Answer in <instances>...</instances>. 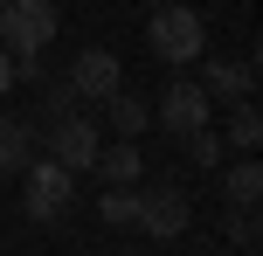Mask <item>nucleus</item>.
<instances>
[{
  "label": "nucleus",
  "instance_id": "obj_1",
  "mask_svg": "<svg viewBox=\"0 0 263 256\" xmlns=\"http://www.w3.org/2000/svg\"><path fill=\"white\" fill-rule=\"evenodd\" d=\"M55 28H63L55 0H7V7H0V42H7V55H42L55 42Z\"/></svg>",
  "mask_w": 263,
  "mask_h": 256
},
{
  "label": "nucleus",
  "instance_id": "obj_2",
  "mask_svg": "<svg viewBox=\"0 0 263 256\" xmlns=\"http://www.w3.org/2000/svg\"><path fill=\"white\" fill-rule=\"evenodd\" d=\"M28 173V187H21V208H28V222H63L69 208H77V173H63L55 160H28L21 166Z\"/></svg>",
  "mask_w": 263,
  "mask_h": 256
},
{
  "label": "nucleus",
  "instance_id": "obj_3",
  "mask_svg": "<svg viewBox=\"0 0 263 256\" xmlns=\"http://www.w3.org/2000/svg\"><path fill=\"white\" fill-rule=\"evenodd\" d=\"M145 42H153V55H159L166 69L194 63V55H201V14H194V7H173V0H159L153 21H145Z\"/></svg>",
  "mask_w": 263,
  "mask_h": 256
},
{
  "label": "nucleus",
  "instance_id": "obj_4",
  "mask_svg": "<svg viewBox=\"0 0 263 256\" xmlns=\"http://www.w3.org/2000/svg\"><path fill=\"white\" fill-rule=\"evenodd\" d=\"M97 146H104V139H97V125L83 118V111H77V118H55V125H49V160L63 166V173H83V166L97 160Z\"/></svg>",
  "mask_w": 263,
  "mask_h": 256
},
{
  "label": "nucleus",
  "instance_id": "obj_5",
  "mask_svg": "<svg viewBox=\"0 0 263 256\" xmlns=\"http://www.w3.org/2000/svg\"><path fill=\"white\" fill-rule=\"evenodd\" d=\"M153 125H166L173 139L201 132V125H208V90H201V83H166V97L153 104Z\"/></svg>",
  "mask_w": 263,
  "mask_h": 256
},
{
  "label": "nucleus",
  "instance_id": "obj_6",
  "mask_svg": "<svg viewBox=\"0 0 263 256\" xmlns=\"http://www.w3.org/2000/svg\"><path fill=\"white\" fill-rule=\"evenodd\" d=\"M69 90H77L83 104H104L111 90H125V83H118V55H111V49H83L77 63H69Z\"/></svg>",
  "mask_w": 263,
  "mask_h": 256
},
{
  "label": "nucleus",
  "instance_id": "obj_7",
  "mask_svg": "<svg viewBox=\"0 0 263 256\" xmlns=\"http://www.w3.org/2000/svg\"><path fill=\"white\" fill-rule=\"evenodd\" d=\"M187 215H194V208H187V194H180V187H153V194H139V229H145V235H159V243H166V235H180V229H187Z\"/></svg>",
  "mask_w": 263,
  "mask_h": 256
},
{
  "label": "nucleus",
  "instance_id": "obj_8",
  "mask_svg": "<svg viewBox=\"0 0 263 256\" xmlns=\"http://www.w3.org/2000/svg\"><path fill=\"white\" fill-rule=\"evenodd\" d=\"M28 160H35V125L14 118V111H0V173H21Z\"/></svg>",
  "mask_w": 263,
  "mask_h": 256
},
{
  "label": "nucleus",
  "instance_id": "obj_9",
  "mask_svg": "<svg viewBox=\"0 0 263 256\" xmlns=\"http://www.w3.org/2000/svg\"><path fill=\"white\" fill-rule=\"evenodd\" d=\"M250 83H256V63H222V55H215V63L201 69V90H208V97H229V104L250 97Z\"/></svg>",
  "mask_w": 263,
  "mask_h": 256
},
{
  "label": "nucleus",
  "instance_id": "obj_10",
  "mask_svg": "<svg viewBox=\"0 0 263 256\" xmlns=\"http://www.w3.org/2000/svg\"><path fill=\"white\" fill-rule=\"evenodd\" d=\"M97 173H104V187H132V180L145 173V160H139V146H132V139H118V146H97Z\"/></svg>",
  "mask_w": 263,
  "mask_h": 256
},
{
  "label": "nucleus",
  "instance_id": "obj_11",
  "mask_svg": "<svg viewBox=\"0 0 263 256\" xmlns=\"http://www.w3.org/2000/svg\"><path fill=\"white\" fill-rule=\"evenodd\" d=\"M104 111H111V132H118V139H139L145 125H153V104H145V97H132V90H111Z\"/></svg>",
  "mask_w": 263,
  "mask_h": 256
},
{
  "label": "nucleus",
  "instance_id": "obj_12",
  "mask_svg": "<svg viewBox=\"0 0 263 256\" xmlns=\"http://www.w3.org/2000/svg\"><path fill=\"white\" fill-rule=\"evenodd\" d=\"M256 194H263V166L256 160L229 166V201H236V208H256Z\"/></svg>",
  "mask_w": 263,
  "mask_h": 256
},
{
  "label": "nucleus",
  "instance_id": "obj_13",
  "mask_svg": "<svg viewBox=\"0 0 263 256\" xmlns=\"http://www.w3.org/2000/svg\"><path fill=\"white\" fill-rule=\"evenodd\" d=\"M229 139H236L242 152L263 139V118H256V104H250V97H236V111H229Z\"/></svg>",
  "mask_w": 263,
  "mask_h": 256
},
{
  "label": "nucleus",
  "instance_id": "obj_14",
  "mask_svg": "<svg viewBox=\"0 0 263 256\" xmlns=\"http://www.w3.org/2000/svg\"><path fill=\"white\" fill-rule=\"evenodd\" d=\"M104 222L111 229H139V194L132 187H104Z\"/></svg>",
  "mask_w": 263,
  "mask_h": 256
},
{
  "label": "nucleus",
  "instance_id": "obj_15",
  "mask_svg": "<svg viewBox=\"0 0 263 256\" xmlns=\"http://www.w3.org/2000/svg\"><path fill=\"white\" fill-rule=\"evenodd\" d=\"M77 104H83V97L69 90V76H55V83H42V111H49V125H55V118H77Z\"/></svg>",
  "mask_w": 263,
  "mask_h": 256
},
{
  "label": "nucleus",
  "instance_id": "obj_16",
  "mask_svg": "<svg viewBox=\"0 0 263 256\" xmlns=\"http://www.w3.org/2000/svg\"><path fill=\"white\" fill-rule=\"evenodd\" d=\"M187 160H194V166H215V160H222V139H215L208 125H201V132H187Z\"/></svg>",
  "mask_w": 263,
  "mask_h": 256
},
{
  "label": "nucleus",
  "instance_id": "obj_17",
  "mask_svg": "<svg viewBox=\"0 0 263 256\" xmlns=\"http://www.w3.org/2000/svg\"><path fill=\"white\" fill-rule=\"evenodd\" d=\"M229 235H236L242 249H256V235H263L256 229V208H236V215H229Z\"/></svg>",
  "mask_w": 263,
  "mask_h": 256
},
{
  "label": "nucleus",
  "instance_id": "obj_18",
  "mask_svg": "<svg viewBox=\"0 0 263 256\" xmlns=\"http://www.w3.org/2000/svg\"><path fill=\"white\" fill-rule=\"evenodd\" d=\"M7 90H14V55L0 49V97H7Z\"/></svg>",
  "mask_w": 263,
  "mask_h": 256
},
{
  "label": "nucleus",
  "instance_id": "obj_19",
  "mask_svg": "<svg viewBox=\"0 0 263 256\" xmlns=\"http://www.w3.org/2000/svg\"><path fill=\"white\" fill-rule=\"evenodd\" d=\"M0 7H7V0H0Z\"/></svg>",
  "mask_w": 263,
  "mask_h": 256
}]
</instances>
